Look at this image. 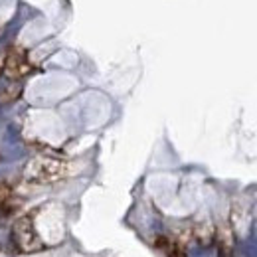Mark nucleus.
Listing matches in <instances>:
<instances>
[{"instance_id":"2","label":"nucleus","mask_w":257,"mask_h":257,"mask_svg":"<svg viewBox=\"0 0 257 257\" xmlns=\"http://www.w3.org/2000/svg\"><path fill=\"white\" fill-rule=\"evenodd\" d=\"M218 257H233V255H231V249H229V247L220 245V249H218Z\"/></svg>"},{"instance_id":"3","label":"nucleus","mask_w":257,"mask_h":257,"mask_svg":"<svg viewBox=\"0 0 257 257\" xmlns=\"http://www.w3.org/2000/svg\"><path fill=\"white\" fill-rule=\"evenodd\" d=\"M170 257H184V255H182V253H180L176 247H174V249H170Z\"/></svg>"},{"instance_id":"1","label":"nucleus","mask_w":257,"mask_h":257,"mask_svg":"<svg viewBox=\"0 0 257 257\" xmlns=\"http://www.w3.org/2000/svg\"><path fill=\"white\" fill-rule=\"evenodd\" d=\"M12 239H14V243H16L20 249H30V245H32L34 239H36L30 218H22V220H18V222L14 224Z\"/></svg>"}]
</instances>
